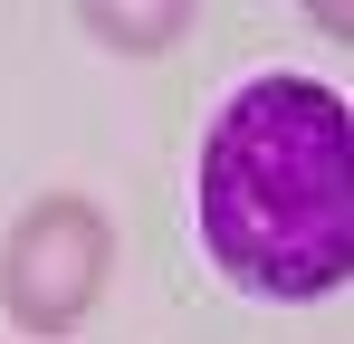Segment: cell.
Masks as SVG:
<instances>
[{
  "mask_svg": "<svg viewBox=\"0 0 354 344\" xmlns=\"http://www.w3.org/2000/svg\"><path fill=\"white\" fill-rule=\"evenodd\" d=\"M201 239L249 296L306 306L354 268V124L345 96L268 67L201 144Z\"/></svg>",
  "mask_w": 354,
  "mask_h": 344,
  "instance_id": "6da1fadb",
  "label": "cell"
},
{
  "mask_svg": "<svg viewBox=\"0 0 354 344\" xmlns=\"http://www.w3.org/2000/svg\"><path fill=\"white\" fill-rule=\"evenodd\" d=\"M96 287H106V220H96V201H77V191L29 201L10 249H0V306L29 335H77Z\"/></svg>",
  "mask_w": 354,
  "mask_h": 344,
  "instance_id": "7a4b0ae2",
  "label": "cell"
}]
</instances>
